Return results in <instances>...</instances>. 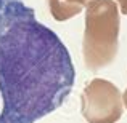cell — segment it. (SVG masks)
<instances>
[{"label": "cell", "instance_id": "1", "mask_svg": "<svg viewBox=\"0 0 127 123\" xmlns=\"http://www.w3.org/2000/svg\"><path fill=\"white\" fill-rule=\"evenodd\" d=\"M76 70L24 0H0V123H35L68 99Z\"/></svg>", "mask_w": 127, "mask_h": 123}, {"label": "cell", "instance_id": "2", "mask_svg": "<svg viewBox=\"0 0 127 123\" xmlns=\"http://www.w3.org/2000/svg\"><path fill=\"white\" fill-rule=\"evenodd\" d=\"M119 15L111 0H93L87 5L84 61L90 70L109 64L118 53Z\"/></svg>", "mask_w": 127, "mask_h": 123}, {"label": "cell", "instance_id": "3", "mask_svg": "<svg viewBox=\"0 0 127 123\" xmlns=\"http://www.w3.org/2000/svg\"><path fill=\"white\" fill-rule=\"evenodd\" d=\"M82 114L89 123H114L122 114L121 94L106 80H93L82 94Z\"/></svg>", "mask_w": 127, "mask_h": 123}, {"label": "cell", "instance_id": "4", "mask_svg": "<svg viewBox=\"0 0 127 123\" xmlns=\"http://www.w3.org/2000/svg\"><path fill=\"white\" fill-rule=\"evenodd\" d=\"M47 2L56 21H64L77 15L89 0H47Z\"/></svg>", "mask_w": 127, "mask_h": 123}, {"label": "cell", "instance_id": "5", "mask_svg": "<svg viewBox=\"0 0 127 123\" xmlns=\"http://www.w3.org/2000/svg\"><path fill=\"white\" fill-rule=\"evenodd\" d=\"M119 2V6H121V11L127 15V0H118Z\"/></svg>", "mask_w": 127, "mask_h": 123}, {"label": "cell", "instance_id": "6", "mask_svg": "<svg viewBox=\"0 0 127 123\" xmlns=\"http://www.w3.org/2000/svg\"><path fill=\"white\" fill-rule=\"evenodd\" d=\"M124 102H126V107H127V89H126V93H124Z\"/></svg>", "mask_w": 127, "mask_h": 123}]
</instances>
